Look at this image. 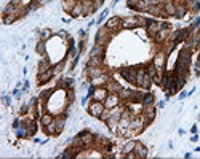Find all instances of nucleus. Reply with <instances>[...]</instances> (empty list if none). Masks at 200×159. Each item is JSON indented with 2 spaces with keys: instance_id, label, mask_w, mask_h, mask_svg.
I'll return each instance as SVG.
<instances>
[{
  "instance_id": "39448f33",
  "label": "nucleus",
  "mask_w": 200,
  "mask_h": 159,
  "mask_svg": "<svg viewBox=\"0 0 200 159\" xmlns=\"http://www.w3.org/2000/svg\"><path fill=\"white\" fill-rule=\"evenodd\" d=\"M159 30H162V24H159V22H155V21H147V32H149V35L154 37Z\"/></svg>"
},
{
  "instance_id": "c85d7f7f",
  "label": "nucleus",
  "mask_w": 200,
  "mask_h": 159,
  "mask_svg": "<svg viewBox=\"0 0 200 159\" xmlns=\"http://www.w3.org/2000/svg\"><path fill=\"white\" fill-rule=\"evenodd\" d=\"M165 11H168L170 14H175V13H176V8H175L173 3H166V5H165Z\"/></svg>"
},
{
  "instance_id": "a19ab883",
  "label": "nucleus",
  "mask_w": 200,
  "mask_h": 159,
  "mask_svg": "<svg viewBox=\"0 0 200 159\" xmlns=\"http://www.w3.org/2000/svg\"><path fill=\"white\" fill-rule=\"evenodd\" d=\"M195 73H197V75L200 76V61H198L197 64H195Z\"/></svg>"
},
{
  "instance_id": "cd10ccee",
  "label": "nucleus",
  "mask_w": 200,
  "mask_h": 159,
  "mask_svg": "<svg viewBox=\"0 0 200 159\" xmlns=\"http://www.w3.org/2000/svg\"><path fill=\"white\" fill-rule=\"evenodd\" d=\"M147 75L151 76V78H154L155 75H157V69H155V65H154V64L147 67Z\"/></svg>"
},
{
  "instance_id": "f3484780",
  "label": "nucleus",
  "mask_w": 200,
  "mask_h": 159,
  "mask_svg": "<svg viewBox=\"0 0 200 159\" xmlns=\"http://www.w3.org/2000/svg\"><path fill=\"white\" fill-rule=\"evenodd\" d=\"M135 146H136V142H133V140L126 142V143H125V146H123V153H125V154H128V153L135 151Z\"/></svg>"
},
{
  "instance_id": "1a4fd4ad",
  "label": "nucleus",
  "mask_w": 200,
  "mask_h": 159,
  "mask_svg": "<svg viewBox=\"0 0 200 159\" xmlns=\"http://www.w3.org/2000/svg\"><path fill=\"white\" fill-rule=\"evenodd\" d=\"M135 153H136V157H146V156H147V150H146V146L141 145V143H136V146H135Z\"/></svg>"
},
{
  "instance_id": "72a5a7b5",
  "label": "nucleus",
  "mask_w": 200,
  "mask_h": 159,
  "mask_svg": "<svg viewBox=\"0 0 200 159\" xmlns=\"http://www.w3.org/2000/svg\"><path fill=\"white\" fill-rule=\"evenodd\" d=\"M75 5H77V3L74 2V0H67V2H64V8H66V10H70V11H72V8H74Z\"/></svg>"
},
{
  "instance_id": "79ce46f5",
  "label": "nucleus",
  "mask_w": 200,
  "mask_h": 159,
  "mask_svg": "<svg viewBox=\"0 0 200 159\" xmlns=\"http://www.w3.org/2000/svg\"><path fill=\"white\" fill-rule=\"evenodd\" d=\"M37 2L40 3V5H47V3L50 2V0H37Z\"/></svg>"
},
{
  "instance_id": "dca6fc26",
  "label": "nucleus",
  "mask_w": 200,
  "mask_h": 159,
  "mask_svg": "<svg viewBox=\"0 0 200 159\" xmlns=\"http://www.w3.org/2000/svg\"><path fill=\"white\" fill-rule=\"evenodd\" d=\"M138 22H139V19H136V18H128V19H123V21H122V26H123V27H135Z\"/></svg>"
},
{
  "instance_id": "f03ea898",
  "label": "nucleus",
  "mask_w": 200,
  "mask_h": 159,
  "mask_svg": "<svg viewBox=\"0 0 200 159\" xmlns=\"http://www.w3.org/2000/svg\"><path fill=\"white\" fill-rule=\"evenodd\" d=\"M136 70L138 69H133V67H130V69H122V76H123L128 83H135L136 84Z\"/></svg>"
},
{
  "instance_id": "412c9836",
  "label": "nucleus",
  "mask_w": 200,
  "mask_h": 159,
  "mask_svg": "<svg viewBox=\"0 0 200 159\" xmlns=\"http://www.w3.org/2000/svg\"><path fill=\"white\" fill-rule=\"evenodd\" d=\"M80 13H83V3L82 2H79L74 8H72V14H74V16H79Z\"/></svg>"
},
{
  "instance_id": "a878e982",
  "label": "nucleus",
  "mask_w": 200,
  "mask_h": 159,
  "mask_svg": "<svg viewBox=\"0 0 200 159\" xmlns=\"http://www.w3.org/2000/svg\"><path fill=\"white\" fill-rule=\"evenodd\" d=\"M99 75H103V70L96 69V67H90V76H91V78H96V76H99Z\"/></svg>"
},
{
  "instance_id": "4be33fe9",
  "label": "nucleus",
  "mask_w": 200,
  "mask_h": 159,
  "mask_svg": "<svg viewBox=\"0 0 200 159\" xmlns=\"http://www.w3.org/2000/svg\"><path fill=\"white\" fill-rule=\"evenodd\" d=\"M143 104H144V107H146V105H152L154 104V95L152 94H144Z\"/></svg>"
},
{
  "instance_id": "6e6552de",
  "label": "nucleus",
  "mask_w": 200,
  "mask_h": 159,
  "mask_svg": "<svg viewBox=\"0 0 200 159\" xmlns=\"http://www.w3.org/2000/svg\"><path fill=\"white\" fill-rule=\"evenodd\" d=\"M189 29H182V30H178L175 35H173V42L175 43H179V42H182V40H186V37L189 35Z\"/></svg>"
},
{
  "instance_id": "7ed1b4c3",
  "label": "nucleus",
  "mask_w": 200,
  "mask_h": 159,
  "mask_svg": "<svg viewBox=\"0 0 200 159\" xmlns=\"http://www.w3.org/2000/svg\"><path fill=\"white\" fill-rule=\"evenodd\" d=\"M88 111H90V115H93V116H101L103 113H104V105L101 104V102H93V104L90 105V108H88Z\"/></svg>"
},
{
  "instance_id": "7c9ffc66",
  "label": "nucleus",
  "mask_w": 200,
  "mask_h": 159,
  "mask_svg": "<svg viewBox=\"0 0 200 159\" xmlns=\"http://www.w3.org/2000/svg\"><path fill=\"white\" fill-rule=\"evenodd\" d=\"M35 130H37L35 123H31V124H29V127H27V135H34V134H35Z\"/></svg>"
},
{
  "instance_id": "4c0bfd02",
  "label": "nucleus",
  "mask_w": 200,
  "mask_h": 159,
  "mask_svg": "<svg viewBox=\"0 0 200 159\" xmlns=\"http://www.w3.org/2000/svg\"><path fill=\"white\" fill-rule=\"evenodd\" d=\"M146 3L149 5V7H157V5L160 3V0H146Z\"/></svg>"
},
{
  "instance_id": "0eeeda50",
  "label": "nucleus",
  "mask_w": 200,
  "mask_h": 159,
  "mask_svg": "<svg viewBox=\"0 0 200 159\" xmlns=\"http://www.w3.org/2000/svg\"><path fill=\"white\" fill-rule=\"evenodd\" d=\"M107 89H104V88H99V89H94V92H93V99L94 100H98V102H101V100H106L107 97Z\"/></svg>"
},
{
  "instance_id": "6ab92c4d",
  "label": "nucleus",
  "mask_w": 200,
  "mask_h": 159,
  "mask_svg": "<svg viewBox=\"0 0 200 159\" xmlns=\"http://www.w3.org/2000/svg\"><path fill=\"white\" fill-rule=\"evenodd\" d=\"M50 70V64H48V61L45 59L43 62H40V67H38V75H42V73H45Z\"/></svg>"
},
{
  "instance_id": "c9c22d12",
  "label": "nucleus",
  "mask_w": 200,
  "mask_h": 159,
  "mask_svg": "<svg viewBox=\"0 0 200 159\" xmlns=\"http://www.w3.org/2000/svg\"><path fill=\"white\" fill-rule=\"evenodd\" d=\"M131 95H133L131 91H125V89L120 91V97H131Z\"/></svg>"
},
{
  "instance_id": "473e14b6",
  "label": "nucleus",
  "mask_w": 200,
  "mask_h": 159,
  "mask_svg": "<svg viewBox=\"0 0 200 159\" xmlns=\"http://www.w3.org/2000/svg\"><path fill=\"white\" fill-rule=\"evenodd\" d=\"M38 5H40V3H38V2H32V3L29 5V7H27V8H26V13H31V11H34V10H37V8H38Z\"/></svg>"
},
{
  "instance_id": "423d86ee",
  "label": "nucleus",
  "mask_w": 200,
  "mask_h": 159,
  "mask_svg": "<svg viewBox=\"0 0 200 159\" xmlns=\"http://www.w3.org/2000/svg\"><path fill=\"white\" fill-rule=\"evenodd\" d=\"M191 58H192V54H191V49H182L181 53H179V61L181 64H184L189 67V64H191Z\"/></svg>"
},
{
  "instance_id": "f257e3e1",
  "label": "nucleus",
  "mask_w": 200,
  "mask_h": 159,
  "mask_svg": "<svg viewBox=\"0 0 200 159\" xmlns=\"http://www.w3.org/2000/svg\"><path fill=\"white\" fill-rule=\"evenodd\" d=\"M151 83H152V78L146 73L144 69H138L136 70V84L139 88H144V89H149L151 88Z\"/></svg>"
},
{
  "instance_id": "f8f14e48",
  "label": "nucleus",
  "mask_w": 200,
  "mask_h": 159,
  "mask_svg": "<svg viewBox=\"0 0 200 159\" xmlns=\"http://www.w3.org/2000/svg\"><path fill=\"white\" fill-rule=\"evenodd\" d=\"M143 123H144V119L143 118H131L130 119V127L131 129H139V127H143Z\"/></svg>"
},
{
  "instance_id": "bb28decb",
  "label": "nucleus",
  "mask_w": 200,
  "mask_h": 159,
  "mask_svg": "<svg viewBox=\"0 0 200 159\" xmlns=\"http://www.w3.org/2000/svg\"><path fill=\"white\" fill-rule=\"evenodd\" d=\"M16 19H18V16H16V14H7L3 18V22H5V24H10V22H13Z\"/></svg>"
},
{
  "instance_id": "a211bd4d",
  "label": "nucleus",
  "mask_w": 200,
  "mask_h": 159,
  "mask_svg": "<svg viewBox=\"0 0 200 159\" xmlns=\"http://www.w3.org/2000/svg\"><path fill=\"white\" fill-rule=\"evenodd\" d=\"M91 56H103V58H104V51H103V46H101V45H94V46H93V49H91Z\"/></svg>"
},
{
  "instance_id": "2f4dec72",
  "label": "nucleus",
  "mask_w": 200,
  "mask_h": 159,
  "mask_svg": "<svg viewBox=\"0 0 200 159\" xmlns=\"http://www.w3.org/2000/svg\"><path fill=\"white\" fill-rule=\"evenodd\" d=\"M104 81H106V76L104 75H99L96 78H93V84H103Z\"/></svg>"
},
{
  "instance_id": "f704fd0d",
  "label": "nucleus",
  "mask_w": 200,
  "mask_h": 159,
  "mask_svg": "<svg viewBox=\"0 0 200 159\" xmlns=\"http://www.w3.org/2000/svg\"><path fill=\"white\" fill-rule=\"evenodd\" d=\"M37 51H38L40 54H43V53H45V43H43V40H42V42L37 45Z\"/></svg>"
},
{
  "instance_id": "e433bc0d",
  "label": "nucleus",
  "mask_w": 200,
  "mask_h": 159,
  "mask_svg": "<svg viewBox=\"0 0 200 159\" xmlns=\"http://www.w3.org/2000/svg\"><path fill=\"white\" fill-rule=\"evenodd\" d=\"M138 3H139V0H126V5H128L130 8H136Z\"/></svg>"
},
{
  "instance_id": "9b49d317",
  "label": "nucleus",
  "mask_w": 200,
  "mask_h": 159,
  "mask_svg": "<svg viewBox=\"0 0 200 159\" xmlns=\"http://www.w3.org/2000/svg\"><path fill=\"white\" fill-rule=\"evenodd\" d=\"M79 139L82 140V143H83V145H88V143L91 142L93 135H91L90 132H88V130H83V132H80V134H79Z\"/></svg>"
},
{
  "instance_id": "393cba45",
  "label": "nucleus",
  "mask_w": 200,
  "mask_h": 159,
  "mask_svg": "<svg viewBox=\"0 0 200 159\" xmlns=\"http://www.w3.org/2000/svg\"><path fill=\"white\" fill-rule=\"evenodd\" d=\"M154 65H155V69H159V70L162 69V65H163V54H159L157 58H155V64Z\"/></svg>"
},
{
  "instance_id": "9d476101",
  "label": "nucleus",
  "mask_w": 200,
  "mask_h": 159,
  "mask_svg": "<svg viewBox=\"0 0 200 159\" xmlns=\"http://www.w3.org/2000/svg\"><path fill=\"white\" fill-rule=\"evenodd\" d=\"M53 70H48V72H45V73H42L40 75V78H38V84H45V83H48L50 80H51V76H53Z\"/></svg>"
},
{
  "instance_id": "2eb2a0df",
  "label": "nucleus",
  "mask_w": 200,
  "mask_h": 159,
  "mask_svg": "<svg viewBox=\"0 0 200 159\" xmlns=\"http://www.w3.org/2000/svg\"><path fill=\"white\" fill-rule=\"evenodd\" d=\"M120 18H117V16H115V18H110L109 21H107V24H106V29H109V30H112V29H115V27H117L119 24H120Z\"/></svg>"
},
{
  "instance_id": "58836bf2",
  "label": "nucleus",
  "mask_w": 200,
  "mask_h": 159,
  "mask_svg": "<svg viewBox=\"0 0 200 159\" xmlns=\"http://www.w3.org/2000/svg\"><path fill=\"white\" fill-rule=\"evenodd\" d=\"M50 35H51V32H50L48 29H45V30H42V40H47Z\"/></svg>"
},
{
  "instance_id": "4468645a",
  "label": "nucleus",
  "mask_w": 200,
  "mask_h": 159,
  "mask_svg": "<svg viewBox=\"0 0 200 159\" xmlns=\"http://www.w3.org/2000/svg\"><path fill=\"white\" fill-rule=\"evenodd\" d=\"M64 121H66V116H61V118H54V119H53V123H54V126H56V132H58V134L61 132V130H63Z\"/></svg>"
},
{
  "instance_id": "ea45409f",
  "label": "nucleus",
  "mask_w": 200,
  "mask_h": 159,
  "mask_svg": "<svg viewBox=\"0 0 200 159\" xmlns=\"http://www.w3.org/2000/svg\"><path fill=\"white\" fill-rule=\"evenodd\" d=\"M67 99H69V102H72V100H74V91H67Z\"/></svg>"
},
{
  "instance_id": "aec40b11",
  "label": "nucleus",
  "mask_w": 200,
  "mask_h": 159,
  "mask_svg": "<svg viewBox=\"0 0 200 159\" xmlns=\"http://www.w3.org/2000/svg\"><path fill=\"white\" fill-rule=\"evenodd\" d=\"M53 116L51 115H42V118H40V123L43 124V126H48V124H51L53 123Z\"/></svg>"
},
{
  "instance_id": "c756f323",
  "label": "nucleus",
  "mask_w": 200,
  "mask_h": 159,
  "mask_svg": "<svg viewBox=\"0 0 200 159\" xmlns=\"http://www.w3.org/2000/svg\"><path fill=\"white\" fill-rule=\"evenodd\" d=\"M184 13H186V8H184V7H178L175 16H176V18H182V16H184Z\"/></svg>"
},
{
  "instance_id": "20e7f679",
  "label": "nucleus",
  "mask_w": 200,
  "mask_h": 159,
  "mask_svg": "<svg viewBox=\"0 0 200 159\" xmlns=\"http://www.w3.org/2000/svg\"><path fill=\"white\" fill-rule=\"evenodd\" d=\"M119 99H120V95H117V94H110V95H107L104 107H106V108H109V110H110V108H114V107H117Z\"/></svg>"
},
{
  "instance_id": "b1692460",
  "label": "nucleus",
  "mask_w": 200,
  "mask_h": 159,
  "mask_svg": "<svg viewBox=\"0 0 200 159\" xmlns=\"http://www.w3.org/2000/svg\"><path fill=\"white\" fill-rule=\"evenodd\" d=\"M101 59H103V56H101V58H98V56H91L90 61H88V64H90V67H96L99 62H101Z\"/></svg>"
},
{
  "instance_id": "37998d69",
  "label": "nucleus",
  "mask_w": 200,
  "mask_h": 159,
  "mask_svg": "<svg viewBox=\"0 0 200 159\" xmlns=\"http://www.w3.org/2000/svg\"><path fill=\"white\" fill-rule=\"evenodd\" d=\"M19 2H21V0H11V3H13V5H18Z\"/></svg>"
},
{
  "instance_id": "ddd939ff",
  "label": "nucleus",
  "mask_w": 200,
  "mask_h": 159,
  "mask_svg": "<svg viewBox=\"0 0 200 159\" xmlns=\"http://www.w3.org/2000/svg\"><path fill=\"white\" fill-rule=\"evenodd\" d=\"M144 115L147 116V121H152L155 118V108L152 105H146V108H144Z\"/></svg>"
},
{
  "instance_id": "5701e85b",
  "label": "nucleus",
  "mask_w": 200,
  "mask_h": 159,
  "mask_svg": "<svg viewBox=\"0 0 200 159\" xmlns=\"http://www.w3.org/2000/svg\"><path fill=\"white\" fill-rule=\"evenodd\" d=\"M107 89H109V91H112V92H120V91H122V88H120V84H117V83H114V81H110V83L107 84Z\"/></svg>"
}]
</instances>
